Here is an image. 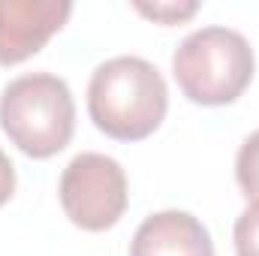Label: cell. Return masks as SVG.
Wrapping results in <instances>:
<instances>
[{"label": "cell", "instance_id": "6da1fadb", "mask_svg": "<svg viewBox=\"0 0 259 256\" xmlns=\"http://www.w3.org/2000/svg\"><path fill=\"white\" fill-rule=\"evenodd\" d=\"M169 88L145 58L121 55L100 64L88 84V112L97 130L118 142H142L163 124Z\"/></svg>", "mask_w": 259, "mask_h": 256}, {"label": "cell", "instance_id": "7a4b0ae2", "mask_svg": "<svg viewBox=\"0 0 259 256\" xmlns=\"http://www.w3.org/2000/svg\"><path fill=\"white\" fill-rule=\"evenodd\" d=\"M0 127L21 154L33 160L61 154L75 133L69 84L55 72H27L12 78L0 94Z\"/></svg>", "mask_w": 259, "mask_h": 256}, {"label": "cell", "instance_id": "3957f363", "mask_svg": "<svg viewBox=\"0 0 259 256\" xmlns=\"http://www.w3.org/2000/svg\"><path fill=\"white\" fill-rule=\"evenodd\" d=\"M253 49L229 27H202L181 39L172 55V72L184 97L196 106L235 103L253 78Z\"/></svg>", "mask_w": 259, "mask_h": 256}, {"label": "cell", "instance_id": "277c9868", "mask_svg": "<svg viewBox=\"0 0 259 256\" xmlns=\"http://www.w3.org/2000/svg\"><path fill=\"white\" fill-rule=\"evenodd\" d=\"M64 214L84 232L112 229L127 211V175L118 160L84 151L66 163L61 175Z\"/></svg>", "mask_w": 259, "mask_h": 256}, {"label": "cell", "instance_id": "5b68a950", "mask_svg": "<svg viewBox=\"0 0 259 256\" xmlns=\"http://www.w3.org/2000/svg\"><path fill=\"white\" fill-rule=\"evenodd\" d=\"M72 15L69 0H0V64L36 55Z\"/></svg>", "mask_w": 259, "mask_h": 256}, {"label": "cell", "instance_id": "8992f818", "mask_svg": "<svg viewBox=\"0 0 259 256\" xmlns=\"http://www.w3.org/2000/svg\"><path fill=\"white\" fill-rule=\"evenodd\" d=\"M130 256H214V244L202 220L172 208L142 220L133 235Z\"/></svg>", "mask_w": 259, "mask_h": 256}, {"label": "cell", "instance_id": "52a82bcc", "mask_svg": "<svg viewBox=\"0 0 259 256\" xmlns=\"http://www.w3.org/2000/svg\"><path fill=\"white\" fill-rule=\"evenodd\" d=\"M235 181L247 202H259V130L244 139L235 157Z\"/></svg>", "mask_w": 259, "mask_h": 256}, {"label": "cell", "instance_id": "ba28073f", "mask_svg": "<svg viewBox=\"0 0 259 256\" xmlns=\"http://www.w3.org/2000/svg\"><path fill=\"white\" fill-rule=\"evenodd\" d=\"M232 241H235V253L238 256H259V202H250L232 229Z\"/></svg>", "mask_w": 259, "mask_h": 256}, {"label": "cell", "instance_id": "9c48e42d", "mask_svg": "<svg viewBox=\"0 0 259 256\" xmlns=\"http://www.w3.org/2000/svg\"><path fill=\"white\" fill-rule=\"evenodd\" d=\"M136 9H139L142 15L154 18V21H163V24H178V21L190 18L199 6H196V3H154V6H148V3H136Z\"/></svg>", "mask_w": 259, "mask_h": 256}, {"label": "cell", "instance_id": "30bf717a", "mask_svg": "<svg viewBox=\"0 0 259 256\" xmlns=\"http://www.w3.org/2000/svg\"><path fill=\"white\" fill-rule=\"evenodd\" d=\"M12 193H15V166H12V160L0 151V208L12 199Z\"/></svg>", "mask_w": 259, "mask_h": 256}]
</instances>
